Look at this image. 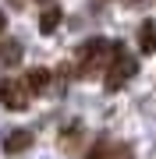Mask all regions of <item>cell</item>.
I'll return each instance as SVG.
<instances>
[{"label": "cell", "instance_id": "1", "mask_svg": "<svg viewBox=\"0 0 156 159\" xmlns=\"http://www.w3.org/2000/svg\"><path fill=\"white\" fill-rule=\"evenodd\" d=\"M117 50L121 46H114V43H106V39H92V43H85L78 50V60H82V71H89V67H99V64H110L117 57Z\"/></svg>", "mask_w": 156, "mask_h": 159}, {"label": "cell", "instance_id": "2", "mask_svg": "<svg viewBox=\"0 0 156 159\" xmlns=\"http://www.w3.org/2000/svg\"><path fill=\"white\" fill-rule=\"evenodd\" d=\"M135 74H139V64L128 57L124 50H117V57L110 60V67H106V89H110V92H117L124 81H131Z\"/></svg>", "mask_w": 156, "mask_h": 159}, {"label": "cell", "instance_id": "3", "mask_svg": "<svg viewBox=\"0 0 156 159\" xmlns=\"http://www.w3.org/2000/svg\"><path fill=\"white\" fill-rule=\"evenodd\" d=\"M29 85H25V81H4V85H0V102H4L7 110H25L29 106Z\"/></svg>", "mask_w": 156, "mask_h": 159}, {"label": "cell", "instance_id": "4", "mask_svg": "<svg viewBox=\"0 0 156 159\" xmlns=\"http://www.w3.org/2000/svg\"><path fill=\"white\" fill-rule=\"evenodd\" d=\"M29 145H32V131H25V127H18V131H11V134L4 138V152H7V156L25 152Z\"/></svg>", "mask_w": 156, "mask_h": 159}, {"label": "cell", "instance_id": "5", "mask_svg": "<svg viewBox=\"0 0 156 159\" xmlns=\"http://www.w3.org/2000/svg\"><path fill=\"white\" fill-rule=\"evenodd\" d=\"M139 46H142V53H153L156 50V21H153V18L139 25Z\"/></svg>", "mask_w": 156, "mask_h": 159}, {"label": "cell", "instance_id": "6", "mask_svg": "<svg viewBox=\"0 0 156 159\" xmlns=\"http://www.w3.org/2000/svg\"><path fill=\"white\" fill-rule=\"evenodd\" d=\"M25 85H29L32 92H43V89L50 85V71H46V67H32L29 78H25Z\"/></svg>", "mask_w": 156, "mask_h": 159}, {"label": "cell", "instance_id": "7", "mask_svg": "<svg viewBox=\"0 0 156 159\" xmlns=\"http://www.w3.org/2000/svg\"><path fill=\"white\" fill-rule=\"evenodd\" d=\"M57 25H60V7H46L43 18H39V29H43V32H53Z\"/></svg>", "mask_w": 156, "mask_h": 159}, {"label": "cell", "instance_id": "8", "mask_svg": "<svg viewBox=\"0 0 156 159\" xmlns=\"http://www.w3.org/2000/svg\"><path fill=\"white\" fill-rule=\"evenodd\" d=\"M85 159H110V145H106V142H96L92 152H89Z\"/></svg>", "mask_w": 156, "mask_h": 159}, {"label": "cell", "instance_id": "9", "mask_svg": "<svg viewBox=\"0 0 156 159\" xmlns=\"http://www.w3.org/2000/svg\"><path fill=\"white\" fill-rule=\"evenodd\" d=\"M110 159H131V148L128 145H110Z\"/></svg>", "mask_w": 156, "mask_h": 159}, {"label": "cell", "instance_id": "10", "mask_svg": "<svg viewBox=\"0 0 156 159\" xmlns=\"http://www.w3.org/2000/svg\"><path fill=\"white\" fill-rule=\"evenodd\" d=\"M18 53H21V46H18V43H11V46H7V50H4L7 64H18Z\"/></svg>", "mask_w": 156, "mask_h": 159}, {"label": "cell", "instance_id": "11", "mask_svg": "<svg viewBox=\"0 0 156 159\" xmlns=\"http://www.w3.org/2000/svg\"><path fill=\"white\" fill-rule=\"evenodd\" d=\"M4 29H7V18H4V14H0V32H4Z\"/></svg>", "mask_w": 156, "mask_h": 159}]
</instances>
